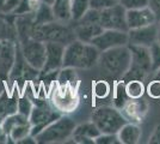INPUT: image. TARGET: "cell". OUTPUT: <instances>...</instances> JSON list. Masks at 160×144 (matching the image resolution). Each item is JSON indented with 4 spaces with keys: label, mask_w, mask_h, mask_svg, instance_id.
I'll list each match as a JSON object with an SVG mask.
<instances>
[{
    "label": "cell",
    "mask_w": 160,
    "mask_h": 144,
    "mask_svg": "<svg viewBox=\"0 0 160 144\" xmlns=\"http://www.w3.org/2000/svg\"><path fill=\"white\" fill-rule=\"evenodd\" d=\"M100 51L92 43L74 40L65 47L63 67L91 69L98 64Z\"/></svg>",
    "instance_id": "obj_1"
},
{
    "label": "cell",
    "mask_w": 160,
    "mask_h": 144,
    "mask_svg": "<svg viewBox=\"0 0 160 144\" xmlns=\"http://www.w3.org/2000/svg\"><path fill=\"white\" fill-rule=\"evenodd\" d=\"M100 67L112 77H124L132 62V53L129 46H120L100 52Z\"/></svg>",
    "instance_id": "obj_2"
},
{
    "label": "cell",
    "mask_w": 160,
    "mask_h": 144,
    "mask_svg": "<svg viewBox=\"0 0 160 144\" xmlns=\"http://www.w3.org/2000/svg\"><path fill=\"white\" fill-rule=\"evenodd\" d=\"M31 37L43 42H56L63 46L77 40L74 29L68 25V23L54 21L41 25H35Z\"/></svg>",
    "instance_id": "obj_3"
},
{
    "label": "cell",
    "mask_w": 160,
    "mask_h": 144,
    "mask_svg": "<svg viewBox=\"0 0 160 144\" xmlns=\"http://www.w3.org/2000/svg\"><path fill=\"white\" fill-rule=\"evenodd\" d=\"M75 126L77 125L72 118L60 115L56 120L46 126L37 136H35L36 143L49 144L66 142L68 138L72 137Z\"/></svg>",
    "instance_id": "obj_4"
},
{
    "label": "cell",
    "mask_w": 160,
    "mask_h": 144,
    "mask_svg": "<svg viewBox=\"0 0 160 144\" xmlns=\"http://www.w3.org/2000/svg\"><path fill=\"white\" fill-rule=\"evenodd\" d=\"M91 121L97 126L100 133H117L127 123V119L118 109L104 106L92 112Z\"/></svg>",
    "instance_id": "obj_5"
},
{
    "label": "cell",
    "mask_w": 160,
    "mask_h": 144,
    "mask_svg": "<svg viewBox=\"0 0 160 144\" xmlns=\"http://www.w3.org/2000/svg\"><path fill=\"white\" fill-rule=\"evenodd\" d=\"M128 46L132 53V62L124 77L129 81L130 79L142 81L152 71L151 51L148 47L143 46H134V45H128Z\"/></svg>",
    "instance_id": "obj_6"
},
{
    "label": "cell",
    "mask_w": 160,
    "mask_h": 144,
    "mask_svg": "<svg viewBox=\"0 0 160 144\" xmlns=\"http://www.w3.org/2000/svg\"><path fill=\"white\" fill-rule=\"evenodd\" d=\"M18 43L20 52L28 64L41 72L46 62V42L33 37H29L23 41H19Z\"/></svg>",
    "instance_id": "obj_7"
},
{
    "label": "cell",
    "mask_w": 160,
    "mask_h": 144,
    "mask_svg": "<svg viewBox=\"0 0 160 144\" xmlns=\"http://www.w3.org/2000/svg\"><path fill=\"white\" fill-rule=\"evenodd\" d=\"M59 117H60V114L52 109L46 101L41 103H35L32 110H31V114L29 117L30 124L32 126L31 136H33V137L37 136L46 126H48L50 123H53L54 120H56Z\"/></svg>",
    "instance_id": "obj_8"
},
{
    "label": "cell",
    "mask_w": 160,
    "mask_h": 144,
    "mask_svg": "<svg viewBox=\"0 0 160 144\" xmlns=\"http://www.w3.org/2000/svg\"><path fill=\"white\" fill-rule=\"evenodd\" d=\"M99 23L103 27V29L128 31L127 10L122 6L120 3H117L113 6L108 7L105 10L100 11Z\"/></svg>",
    "instance_id": "obj_9"
},
{
    "label": "cell",
    "mask_w": 160,
    "mask_h": 144,
    "mask_svg": "<svg viewBox=\"0 0 160 144\" xmlns=\"http://www.w3.org/2000/svg\"><path fill=\"white\" fill-rule=\"evenodd\" d=\"M91 43L96 46L100 52L120 46L128 45V31L113 30V29H104L98 36H96Z\"/></svg>",
    "instance_id": "obj_10"
},
{
    "label": "cell",
    "mask_w": 160,
    "mask_h": 144,
    "mask_svg": "<svg viewBox=\"0 0 160 144\" xmlns=\"http://www.w3.org/2000/svg\"><path fill=\"white\" fill-rule=\"evenodd\" d=\"M158 42V23L128 30V45L151 47Z\"/></svg>",
    "instance_id": "obj_11"
},
{
    "label": "cell",
    "mask_w": 160,
    "mask_h": 144,
    "mask_svg": "<svg viewBox=\"0 0 160 144\" xmlns=\"http://www.w3.org/2000/svg\"><path fill=\"white\" fill-rule=\"evenodd\" d=\"M65 47L61 43L56 42H47L46 43V62L43 69L41 70L42 73L48 75L53 72H59L63 67V55Z\"/></svg>",
    "instance_id": "obj_12"
},
{
    "label": "cell",
    "mask_w": 160,
    "mask_h": 144,
    "mask_svg": "<svg viewBox=\"0 0 160 144\" xmlns=\"http://www.w3.org/2000/svg\"><path fill=\"white\" fill-rule=\"evenodd\" d=\"M17 46L12 40H0V77L7 81L16 59Z\"/></svg>",
    "instance_id": "obj_13"
},
{
    "label": "cell",
    "mask_w": 160,
    "mask_h": 144,
    "mask_svg": "<svg viewBox=\"0 0 160 144\" xmlns=\"http://www.w3.org/2000/svg\"><path fill=\"white\" fill-rule=\"evenodd\" d=\"M157 17L153 11L148 6L135 10H127V24L128 30L135 28L146 27L149 24L157 23Z\"/></svg>",
    "instance_id": "obj_14"
},
{
    "label": "cell",
    "mask_w": 160,
    "mask_h": 144,
    "mask_svg": "<svg viewBox=\"0 0 160 144\" xmlns=\"http://www.w3.org/2000/svg\"><path fill=\"white\" fill-rule=\"evenodd\" d=\"M99 135L100 131L97 129V126L92 121H88V123L81 124L79 126H75L72 137H73V142L75 143L92 144Z\"/></svg>",
    "instance_id": "obj_15"
},
{
    "label": "cell",
    "mask_w": 160,
    "mask_h": 144,
    "mask_svg": "<svg viewBox=\"0 0 160 144\" xmlns=\"http://www.w3.org/2000/svg\"><path fill=\"white\" fill-rule=\"evenodd\" d=\"M74 33L77 36V40L86 43H91L96 36L104 30L100 23H81V22H74Z\"/></svg>",
    "instance_id": "obj_16"
},
{
    "label": "cell",
    "mask_w": 160,
    "mask_h": 144,
    "mask_svg": "<svg viewBox=\"0 0 160 144\" xmlns=\"http://www.w3.org/2000/svg\"><path fill=\"white\" fill-rule=\"evenodd\" d=\"M141 129L136 124L126 123L120 131L117 132V136L121 143L123 144H136L141 138Z\"/></svg>",
    "instance_id": "obj_17"
},
{
    "label": "cell",
    "mask_w": 160,
    "mask_h": 144,
    "mask_svg": "<svg viewBox=\"0 0 160 144\" xmlns=\"http://www.w3.org/2000/svg\"><path fill=\"white\" fill-rule=\"evenodd\" d=\"M55 21L62 23L72 22V13H71V0H55L52 5Z\"/></svg>",
    "instance_id": "obj_18"
},
{
    "label": "cell",
    "mask_w": 160,
    "mask_h": 144,
    "mask_svg": "<svg viewBox=\"0 0 160 144\" xmlns=\"http://www.w3.org/2000/svg\"><path fill=\"white\" fill-rule=\"evenodd\" d=\"M18 112V99L14 95L7 94L6 90L0 93V115L8 117Z\"/></svg>",
    "instance_id": "obj_19"
},
{
    "label": "cell",
    "mask_w": 160,
    "mask_h": 144,
    "mask_svg": "<svg viewBox=\"0 0 160 144\" xmlns=\"http://www.w3.org/2000/svg\"><path fill=\"white\" fill-rule=\"evenodd\" d=\"M32 14L35 25H41V24H46V23H50V22L55 21L52 5H48L43 1H41V4L35 10V12Z\"/></svg>",
    "instance_id": "obj_20"
},
{
    "label": "cell",
    "mask_w": 160,
    "mask_h": 144,
    "mask_svg": "<svg viewBox=\"0 0 160 144\" xmlns=\"http://www.w3.org/2000/svg\"><path fill=\"white\" fill-rule=\"evenodd\" d=\"M31 124H30V120L27 121V123L19 124L17 126H14L12 130L10 131L8 133V138L12 139L16 143H19L22 139L27 138L28 136H31Z\"/></svg>",
    "instance_id": "obj_21"
},
{
    "label": "cell",
    "mask_w": 160,
    "mask_h": 144,
    "mask_svg": "<svg viewBox=\"0 0 160 144\" xmlns=\"http://www.w3.org/2000/svg\"><path fill=\"white\" fill-rule=\"evenodd\" d=\"M90 8V0H71L72 22H78Z\"/></svg>",
    "instance_id": "obj_22"
},
{
    "label": "cell",
    "mask_w": 160,
    "mask_h": 144,
    "mask_svg": "<svg viewBox=\"0 0 160 144\" xmlns=\"http://www.w3.org/2000/svg\"><path fill=\"white\" fill-rule=\"evenodd\" d=\"M145 93V85L142 81L139 79H130L126 85V94L133 100H139Z\"/></svg>",
    "instance_id": "obj_23"
},
{
    "label": "cell",
    "mask_w": 160,
    "mask_h": 144,
    "mask_svg": "<svg viewBox=\"0 0 160 144\" xmlns=\"http://www.w3.org/2000/svg\"><path fill=\"white\" fill-rule=\"evenodd\" d=\"M41 1L42 0H20L12 16H23V14L33 13L35 10L41 4Z\"/></svg>",
    "instance_id": "obj_24"
},
{
    "label": "cell",
    "mask_w": 160,
    "mask_h": 144,
    "mask_svg": "<svg viewBox=\"0 0 160 144\" xmlns=\"http://www.w3.org/2000/svg\"><path fill=\"white\" fill-rule=\"evenodd\" d=\"M29 121V118H27L25 115H23V114H20V113H14V114H11V115H8V117L5 118V120H4V123H2V129L4 131L7 133V136H8V133H10V131L13 129L14 126H17V125H19V124H23V123H27Z\"/></svg>",
    "instance_id": "obj_25"
},
{
    "label": "cell",
    "mask_w": 160,
    "mask_h": 144,
    "mask_svg": "<svg viewBox=\"0 0 160 144\" xmlns=\"http://www.w3.org/2000/svg\"><path fill=\"white\" fill-rule=\"evenodd\" d=\"M58 82L60 85H73L77 82V72L74 67H62L59 71V76H58Z\"/></svg>",
    "instance_id": "obj_26"
},
{
    "label": "cell",
    "mask_w": 160,
    "mask_h": 144,
    "mask_svg": "<svg viewBox=\"0 0 160 144\" xmlns=\"http://www.w3.org/2000/svg\"><path fill=\"white\" fill-rule=\"evenodd\" d=\"M32 108H33V103L30 101V99H28L25 96L18 99V113L29 118L30 114H31Z\"/></svg>",
    "instance_id": "obj_27"
},
{
    "label": "cell",
    "mask_w": 160,
    "mask_h": 144,
    "mask_svg": "<svg viewBox=\"0 0 160 144\" xmlns=\"http://www.w3.org/2000/svg\"><path fill=\"white\" fill-rule=\"evenodd\" d=\"M20 0H0V13L12 14Z\"/></svg>",
    "instance_id": "obj_28"
},
{
    "label": "cell",
    "mask_w": 160,
    "mask_h": 144,
    "mask_svg": "<svg viewBox=\"0 0 160 144\" xmlns=\"http://www.w3.org/2000/svg\"><path fill=\"white\" fill-rule=\"evenodd\" d=\"M151 58H152V71L160 70V45L157 42L149 47Z\"/></svg>",
    "instance_id": "obj_29"
},
{
    "label": "cell",
    "mask_w": 160,
    "mask_h": 144,
    "mask_svg": "<svg viewBox=\"0 0 160 144\" xmlns=\"http://www.w3.org/2000/svg\"><path fill=\"white\" fill-rule=\"evenodd\" d=\"M94 143L97 144H120V139L117 133H100L96 138Z\"/></svg>",
    "instance_id": "obj_30"
},
{
    "label": "cell",
    "mask_w": 160,
    "mask_h": 144,
    "mask_svg": "<svg viewBox=\"0 0 160 144\" xmlns=\"http://www.w3.org/2000/svg\"><path fill=\"white\" fill-rule=\"evenodd\" d=\"M118 3L126 10H135L148 6V0H118Z\"/></svg>",
    "instance_id": "obj_31"
},
{
    "label": "cell",
    "mask_w": 160,
    "mask_h": 144,
    "mask_svg": "<svg viewBox=\"0 0 160 144\" xmlns=\"http://www.w3.org/2000/svg\"><path fill=\"white\" fill-rule=\"evenodd\" d=\"M117 3H118L117 0H90V8L103 11L108 7L113 6Z\"/></svg>",
    "instance_id": "obj_32"
},
{
    "label": "cell",
    "mask_w": 160,
    "mask_h": 144,
    "mask_svg": "<svg viewBox=\"0 0 160 144\" xmlns=\"http://www.w3.org/2000/svg\"><path fill=\"white\" fill-rule=\"evenodd\" d=\"M148 95L151 96V97H153V99H159L160 97V81H153V82L151 83L149 85H148Z\"/></svg>",
    "instance_id": "obj_33"
},
{
    "label": "cell",
    "mask_w": 160,
    "mask_h": 144,
    "mask_svg": "<svg viewBox=\"0 0 160 144\" xmlns=\"http://www.w3.org/2000/svg\"><path fill=\"white\" fill-rule=\"evenodd\" d=\"M148 7L155 14L157 21H160V0H148Z\"/></svg>",
    "instance_id": "obj_34"
},
{
    "label": "cell",
    "mask_w": 160,
    "mask_h": 144,
    "mask_svg": "<svg viewBox=\"0 0 160 144\" xmlns=\"http://www.w3.org/2000/svg\"><path fill=\"white\" fill-rule=\"evenodd\" d=\"M108 91H109V87H108L107 84H104V87H103V89H99V87H94V93L97 94V96H99V97H104V96L108 94Z\"/></svg>",
    "instance_id": "obj_35"
},
{
    "label": "cell",
    "mask_w": 160,
    "mask_h": 144,
    "mask_svg": "<svg viewBox=\"0 0 160 144\" xmlns=\"http://www.w3.org/2000/svg\"><path fill=\"white\" fill-rule=\"evenodd\" d=\"M7 139H10V138H8V136H7V133L4 131V129H2V127L0 126V144L6 143Z\"/></svg>",
    "instance_id": "obj_36"
},
{
    "label": "cell",
    "mask_w": 160,
    "mask_h": 144,
    "mask_svg": "<svg viewBox=\"0 0 160 144\" xmlns=\"http://www.w3.org/2000/svg\"><path fill=\"white\" fill-rule=\"evenodd\" d=\"M149 143H160V129H158V130L154 132V135L151 138Z\"/></svg>",
    "instance_id": "obj_37"
},
{
    "label": "cell",
    "mask_w": 160,
    "mask_h": 144,
    "mask_svg": "<svg viewBox=\"0 0 160 144\" xmlns=\"http://www.w3.org/2000/svg\"><path fill=\"white\" fill-rule=\"evenodd\" d=\"M5 82H6V81H4V79L0 77V93H1L2 90H5V89H4V88H5V84H4V83H5Z\"/></svg>",
    "instance_id": "obj_38"
},
{
    "label": "cell",
    "mask_w": 160,
    "mask_h": 144,
    "mask_svg": "<svg viewBox=\"0 0 160 144\" xmlns=\"http://www.w3.org/2000/svg\"><path fill=\"white\" fill-rule=\"evenodd\" d=\"M157 23H158V43L160 45V21H158Z\"/></svg>",
    "instance_id": "obj_39"
},
{
    "label": "cell",
    "mask_w": 160,
    "mask_h": 144,
    "mask_svg": "<svg viewBox=\"0 0 160 144\" xmlns=\"http://www.w3.org/2000/svg\"><path fill=\"white\" fill-rule=\"evenodd\" d=\"M43 3H46V4H48V5H53V3L55 1V0H42Z\"/></svg>",
    "instance_id": "obj_40"
},
{
    "label": "cell",
    "mask_w": 160,
    "mask_h": 144,
    "mask_svg": "<svg viewBox=\"0 0 160 144\" xmlns=\"http://www.w3.org/2000/svg\"><path fill=\"white\" fill-rule=\"evenodd\" d=\"M4 120H5V118L2 117V115H0V126H2V123H4Z\"/></svg>",
    "instance_id": "obj_41"
},
{
    "label": "cell",
    "mask_w": 160,
    "mask_h": 144,
    "mask_svg": "<svg viewBox=\"0 0 160 144\" xmlns=\"http://www.w3.org/2000/svg\"><path fill=\"white\" fill-rule=\"evenodd\" d=\"M117 1H118V0H117Z\"/></svg>",
    "instance_id": "obj_42"
}]
</instances>
